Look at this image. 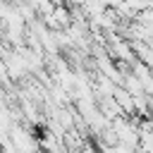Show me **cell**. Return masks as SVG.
<instances>
[{
    "label": "cell",
    "instance_id": "6da1fadb",
    "mask_svg": "<svg viewBox=\"0 0 153 153\" xmlns=\"http://www.w3.org/2000/svg\"><path fill=\"white\" fill-rule=\"evenodd\" d=\"M10 139H12V143H14L22 153H38V151H41V139H36L29 129H24V127H19V124H12Z\"/></svg>",
    "mask_w": 153,
    "mask_h": 153
},
{
    "label": "cell",
    "instance_id": "7a4b0ae2",
    "mask_svg": "<svg viewBox=\"0 0 153 153\" xmlns=\"http://www.w3.org/2000/svg\"><path fill=\"white\" fill-rule=\"evenodd\" d=\"M115 98L120 103V108L124 110V115H136V103H134V93L127 88V86H117L115 88Z\"/></svg>",
    "mask_w": 153,
    "mask_h": 153
},
{
    "label": "cell",
    "instance_id": "3957f363",
    "mask_svg": "<svg viewBox=\"0 0 153 153\" xmlns=\"http://www.w3.org/2000/svg\"><path fill=\"white\" fill-rule=\"evenodd\" d=\"M122 86H127V88H129L134 96H136V93H143V84H141V79L134 74V69L124 74V81H122Z\"/></svg>",
    "mask_w": 153,
    "mask_h": 153
},
{
    "label": "cell",
    "instance_id": "277c9868",
    "mask_svg": "<svg viewBox=\"0 0 153 153\" xmlns=\"http://www.w3.org/2000/svg\"><path fill=\"white\" fill-rule=\"evenodd\" d=\"M129 2V7H134L136 12H143V10H148V5H151V0H127Z\"/></svg>",
    "mask_w": 153,
    "mask_h": 153
},
{
    "label": "cell",
    "instance_id": "5b68a950",
    "mask_svg": "<svg viewBox=\"0 0 153 153\" xmlns=\"http://www.w3.org/2000/svg\"><path fill=\"white\" fill-rule=\"evenodd\" d=\"M151 120H153V115H151Z\"/></svg>",
    "mask_w": 153,
    "mask_h": 153
}]
</instances>
